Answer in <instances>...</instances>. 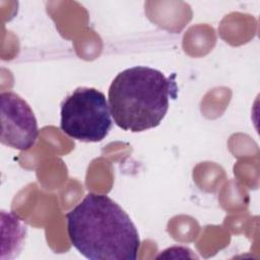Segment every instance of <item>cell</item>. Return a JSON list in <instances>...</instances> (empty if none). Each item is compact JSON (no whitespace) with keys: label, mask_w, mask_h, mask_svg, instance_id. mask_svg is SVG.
Returning <instances> with one entry per match:
<instances>
[{"label":"cell","mask_w":260,"mask_h":260,"mask_svg":"<svg viewBox=\"0 0 260 260\" xmlns=\"http://www.w3.org/2000/svg\"><path fill=\"white\" fill-rule=\"evenodd\" d=\"M72 246L90 260H135L138 231L125 210L107 195L88 193L66 213Z\"/></svg>","instance_id":"1"},{"label":"cell","mask_w":260,"mask_h":260,"mask_svg":"<svg viewBox=\"0 0 260 260\" xmlns=\"http://www.w3.org/2000/svg\"><path fill=\"white\" fill-rule=\"evenodd\" d=\"M177 83L148 66L127 68L113 79L108 103L115 124L124 131L143 132L157 127L177 96Z\"/></svg>","instance_id":"2"},{"label":"cell","mask_w":260,"mask_h":260,"mask_svg":"<svg viewBox=\"0 0 260 260\" xmlns=\"http://www.w3.org/2000/svg\"><path fill=\"white\" fill-rule=\"evenodd\" d=\"M60 114L61 130L83 142L102 141L113 125L106 95L93 87H77L62 102Z\"/></svg>","instance_id":"3"},{"label":"cell","mask_w":260,"mask_h":260,"mask_svg":"<svg viewBox=\"0 0 260 260\" xmlns=\"http://www.w3.org/2000/svg\"><path fill=\"white\" fill-rule=\"evenodd\" d=\"M1 106V142L18 150H28L38 139L37 118L29 105L13 91H3Z\"/></svg>","instance_id":"4"},{"label":"cell","mask_w":260,"mask_h":260,"mask_svg":"<svg viewBox=\"0 0 260 260\" xmlns=\"http://www.w3.org/2000/svg\"><path fill=\"white\" fill-rule=\"evenodd\" d=\"M2 229L7 231V235L2 233V236H7V240L2 241V255L1 259L15 258L23 247L24 239L26 236V226L22 221L13 213H6L4 210L1 212Z\"/></svg>","instance_id":"5"}]
</instances>
